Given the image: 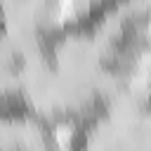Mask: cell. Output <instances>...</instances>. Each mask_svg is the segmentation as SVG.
Wrapping results in <instances>:
<instances>
[{"mask_svg":"<svg viewBox=\"0 0 151 151\" xmlns=\"http://www.w3.org/2000/svg\"><path fill=\"white\" fill-rule=\"evenodd\" d=\"M66 21L61 2H0V106H33Z\"/></svg>","mask_w":151,"mask_h":151,"instance_id":"obj_1","label":"cell"},{"mask_svg":"<svg viewBox=\"0 0 151 151\" xmlns=\"http://www.w3.org/2000/svg\"><path fill=\"white\" fill-rule=\"evenodd\" d=\"M71 151H151V106L116 99L76 127Z\"/></svg>","mask_w":151,"mask_h":151,"instance_id":"obj_2","label":"cell"},{"mask_svg":"<svg viewBox=\"0 0 151 151\" xmlns=\"http://www.w3.org/2000/svg\"><path fill=\"white\" fill-rule=\"evenodd\" d=\"M0 151H64L52 125L26 106H0Z\"/></svg>","mask_w":151,"mask_h":151,"instance_id":"obj_3","label":"cell"},{"mask_svg":"<svg viewBox=\"0 0 151 151\" xmlns=\"http://www.w3.org/2000/svg\"><path fill=\"white\" fill-rule=\"evenodd\" d=\"M144 104H149V106H151V85H149V92H146V99H144Z\"/></svg>","mask_w":151,"mask_h":151,"instance_id":"obj_4","label":"cell"}]
</instances>
